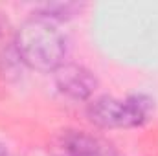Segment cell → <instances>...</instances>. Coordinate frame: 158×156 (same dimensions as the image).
I'll list each match as a JSON object with an SVG mask.
<instances>
[{
    "mask_svg": "<svg viewBox=\"0 0 158 156\" xmlns=\"http://www.w3.org/2000/svg\"><path fill=\"white\" fill-rule=\"evenodd\" d=\"M70 42L59 22L33 13L17 30V53L20 63L39 72H55L66 63Z\"/></svg>",
    "mask_w": 158,
    "mask_h": 156,
    "instance_id": "cell-1",
    "label": "cell"
},
{
    "mask_svg": "<svg viewBox=\"0 0 158 156\" xmlns=\"http://www.w3.org/2000/svg\"><path fill=\"white\" fill-rule=\"evenodd\" d=\"M153 103L143 94H131L127 97L101 96L88 103L86 116L101 129H132L149 119L155 107Z\"/></svg>",
    "mask_w": 158,
    "mask_h": 156,
    "instance_id": "cell-2",
    "label": "cell"
},
{
    "mask_svg": "<svg viewBox=\"0 0 158 156\" xmlns=\"http://www.w3.org/2000/svg\"><path fill=\"white\" fill-rule=\"evenodd\" d=\"M50 153L52 156H109L101 140L76 129L57 132L50 143Z\"/></svg>",
    "mask_w": 158,
    "mask_h": 156,
    "instance_id": "cell-3",
    "label": "cell"
},
{
    "mask_svg": "<svg viewBox=\"0 0 158 156\" xmlns=\"http://www.w3.org/2000/svg\"><path fill=\"white\" fill-rule=\"evenodd\" d=\"M55 86L66 97L76 101H85L96 92L98 79L83 64L64 63L55 70Z\"/></svg>",
    "mask_w": 158,
    "mask_h": 156,
    "instance_id": "cell-4",
    "label": "cell"
},
{
    "mask_svg": "<svg viewBox=\"0 0 158 156\" xmlns=\"http://www.w3.org/2000/svg\"><path fill=\"white\" fill-rule=\"evenodd\" d=\"M13 59H19V53H17V30H13L9 20L0 13V74L7 66L13 64Z\"/></svg>",
    "mask_w": 158,
    "mask_h": 156,
    "instance_id": "cell-5",
    "label": "cell"
},
{
    "mask_svg": "<svg viewBox=\"0 0 158 156\" xmlns=\"http://www.w3.org/2000/svg\"><path fill=\"white\" fill-rule=\"evenodd\" d=\"M81 9L79 4H42L37 7V15L40 17H46L50 20H55V22H61V20H66L70 17H74Z\"/></svg>",
    "mask_w": 158,
    "mask_h": 156,
    "instance_id": "cell-6",
    "label": "cell"
},
{
    "mask_svg": "<svg viewBox=\"0 0 158 156\" xmlns=\"http://www.w3.org/2000/svg\"><path fill=\"white\" fill-rule=\"evenodd\" d=\"M0 156H9L7 147H6V145H2V143H0Z\"/></svg>",
    "mask_w": 158,
    "mask_h": 156,
    "instance_id": "cell-7",
    "label": "cell"
}]
</instances>
